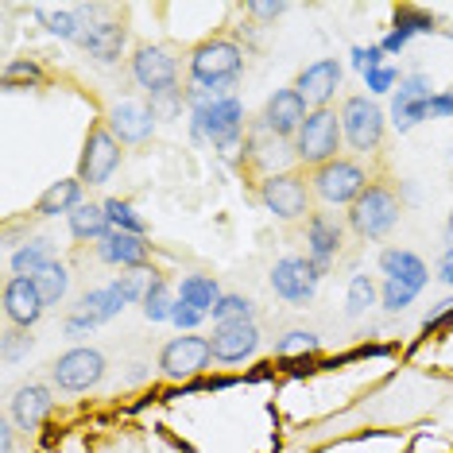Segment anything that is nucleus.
<instances>
[{
  "label": "nucleus",
  "instance_id": "1",
  "mask_svg": "<svg viewBox=\"0 0 453 453\" xmlns=\"http://www.w3.org/2000/svg\"><path fill=\"white\" fill-rule=\"evenodd\" d=\"M244 70V50L229 35H210L190 47L187 55V78L190 86L218 89V94H233L236 78Z\"/></svg>",
  "mask_w": 453,
  "mask_h": 453
},
{
  "label": "nucleus",
  "instance_id": "2",
  "mask_svg": "<svg viewBox=\"0 0 453 453\" xmlns=\"http://www.w3.org/2000/svg\"><path fill=\"white\" fill-rule=\"evenodd\" d=\"M190 136L198 143H213V151H221L225 159H241L244 156V143H249L241 97L229 94V97L213 101L210 109L190 112Z\"/></svg>",
  "mask_w": 453,
  "mask_h": 453
},
{
  "label": "nucleus",
  "instance_id": "3",
  "mask_svg": "<svg viewBox=\"0 0 453 453\" xmlns=\"http://www.w3.org/2000/svg\"><path fill=\"white\" fill-rule=\"evenodd\" d=\"M399 213H403L399 187L391 179H372V187L345 210V225L360 241H384L399 225Z\"/></svg>",
  "mask_w": 453,
  "mask_h": 453
},
{
  "label": "nucleus",
  "instance_id": "4",
  "mask_svg": "<svg viewBox=\"0 0 453 453\" xmlns=\"http://www.w3.org/2000/svg\"><path fill=\"white\" fill-rule=\"evenodd\" d=\"M256 198L275 221L295 225L306 221L314 213V190H311V171L291 167L280 174H267V179L256 182Z\"/></svg>",
  "mask_w": 453,
  "mask_h": 453
},
{
  "label": "nucleus",
  "instance_id": "5",
  "mask_svg": "<svg viewBox=\"0 0 453 453\" xmlns=\"http://www.w3.org/2000/svg\"><path fill=\"white\" fill-rule=\"evenodd\" d=\"M372 179L376 174L357 156H337L311 171V190H314V202L334 205V210H349L360 194L372 187Z\"/></svg>",
  "mask_w": 453,
  "mask_h": 453
},
{
  "label": "nucleus",
  "instance_id": "6",
  "mask_svg": "<svg viewBox=\"0 0 453 453\" xmlns=\"http://www.w3.org/2000/svg\"><path fill=\"white\" fill-rule=\"evenodd\" d=\"M342 143H345V132H342V112L337 109H311V117L303 120L295 136V163L303 171H314L322 163L342 156Z\"/></svg>",
  "mask_w": 453,
  "mask_h": 453
},
{
  "label": "nucleus",
  "instance_id": "7",
  "mask_svg": "<svg viewBox=\"0 0 453 453\" xmlns=\"http://www.w3.org/2000/svg\"><path fill=\"white\" fill-rule=\"evenodd\" d=\"M342 132H345V143L349 151L360 159V156H376L384 148V136H388V112L380 109L376 97L368 94H353L342 101Z\"/></svg>",
  "mask_w": 453,
  "mask_h": 453
},
{
  "label": "nucleus",
  "instance_id": "8",
  "mask_svg": "<svg viewBox=\"0 0 453 453\" xmlns=\"http://www.w3.org/2000/svg\"><path fill=\"white\" fill-rule=\"evenodd\" d=\"M120 163H125V143L112 136L105 120H94L86 132V143H81V156H78L81 187H105Z\"/></svg>",
  "mask_w": 453,
  "mask_h": 453
},
{
  "label": "nucleus",
  "instance_id": "9",
  "mask_svg": "<svg viewBox=\"0 0 453 453\" xmlns=\"http://www.w3.org/2000/svg\"><path fill=\"white\" fill-rule=\"evenodd\" d=\"M105 372H109V360L101 349L74 345L50 365V384L58 391H70V395H81V391H94L105 380Z\"/></svg>",
  "mask_w": 453,
  "mask_h": 453
},
{
  "label": "nucleus",
  "instance_id": "10",
  "mask_svg": "<svg viewBox=\"0 0 453 453\" xmlns=\"http://www.w3.org/2000/svg\"><path fill=\"white\" fill-rule=\"evenodd\" d=\"M210 365H213V349H210V337L202 334H179L159 349V376L174 380V384H190Z\"/></svg>",
  "mask_w": 453,
  "mask_h": 453
},
{
  "label": "nucleus",
  "instance_id": "11",
  "mask_svg": "<svg viewBox=\"0 0 453 453\" xmlns=\"http://www.w3.org/2000/svg\"><path fill=\"white\" fill-rule=\"evenodd\" d=\"M345 236H349L345 218H334L326 210H314L303 221V244H306L303 256L318 267V275H329V267H334V260L345 249Z\"/></svg>",
  "mask_w": 453,
  "mask_h": 453
},
{
  "label": "nucleus",
  "instance_id": "12",
  "mask_svg": "<svg viewBox=\"0 0 453 453\" xmlns=\"http://www.w3.org/2000/svg\"><path fill=\"white\" fill-rule=\"evenodd\" d=\"M128 74L148 97L163 94V89L179 86V58H174V50L163 47V43H140L128 58Z\"/></svg>",
  "mask_w": 453,
  "mask_h": 453
},
{
  "label": "nucleus",
  "instance_id": "13",
  "mask_svg": "<svg viewBox=\"0 0 453 453\" xmlns=\"http://www.w3.org/2000/svg\"><path fill=\"white\" fill-rule=\"evenodd\" d=\"M306 117H311V105H306L303 94H298L295 86H287V89H275V94L264 101L256 125H260L264 132H272L275 140L295 143V136H298V128H303Z\"/></svg>",
  "mask_w": 453,
  "mask_h": 453
},
{
  "label": "nucleus",
  "instance_id": "14",
  "mask_svg": "<svg viewBox=\"0 0 453 453\" xmlns=\"http://www.w3.org/2000/svg\"><path fill=\"white\" fill-rule=\"evenodd\" d=\"M109 125V132L117 136L125 148H140V143H148L151 136H156V112H151L148 101H140V97H120V101H112L109 112L101 117Z\"/></svg>",
  "mask_w": 453,
  "mask_h": 453
},
{
  "label": "nucleus",
  "instance_id": "15",
  "mask_svg": "<svg viewBox=\"0 0 453 453\" xmlns=\"http://www.w3.org/2000/svg\"><path fill=\"white\" fill-rule=\"evenodd\" d=\"M438 89L430 86L426 74H403L395 86V94H391V125H395L399 132H411L415 125H422V120L430 117V101H434Z\"/></svg>",
  "mask_w": 453,
  "mask_h": 453
},
{
  "label": "nucleus",
  "instance_id": "16",
  "mask_svg": "<svg viewBox=\"0 0 453 453\" xmlns=\"http://www.w3.org/2000/svg\"><path fill=\"white\" fill-rule=\"evenodd\" d=\"M318 283H322V275H318V267L306 260V256H283V260H275L272 267V291L283 298V303L291 306H306L311 298L318 295Z\"/></svg>",
  "mask_w": 453,
  "mask_h": 453
},
{
  "label": "nucleus",
  "instance_id": "17",
  "mask_svg": "<svg viewBox=\"0 0 453 453\" xmlns=\"http://www.w3.org/2000/svg\"><path fill=\"white\" fill-rule=\"evenodd\" d=\"M260 342L264 334L256 322H221L210 334V349L218 365H244L249 357L260 353Z\"/></svg>",
  "mask_w": 453,
  "mask_h": 453
},
{
  "label": "nucleus",
  "instance_id": "18",
  "mask_svg": "<svg viewBox=\"0 0 453 453\" xmlns=\"http://www.w3.org/2000/svg\"><path fill=\"white\" fill-rule=\"evenodd\" d=\"M345 81V66L337 63V58H318L306 70H298L295 78V89L303 94V101L311 109H329L337 97V89H342Z\"/></svg>",
  "mask_w": 453,
  "mask_h": 453
},
{
  "label": "nucleus",
  "instance_id": "19",
  "mask_svg": "<svg viewBox=\"0 0 453 453\" xmlns=\"http://www.w3.org/2000/svg\"><path fill=\"white\" fill-rule=\"evenodd\" d=\"M50 411H55V391L47 384H19L12 391V399H8V422L16 430H24V434L43 426L50 418Z\"/></svg>",
  "mask_w": 453,
  "mask_h": 453
},
{
  "label": "nucleus",
  "instance_id": "20",
  "mask_svg": "<svg viewBox=\"0 0 453 453\" xmlns=\"http://www.w3.org/2000/svg\"><path fill=\"white\" fill-rule=\"evenodd\" d=\"M43 314H47V303H43V295H39L35 280L8 275L4 280V322L16 329H32Z\"/></svg>",
  "mask_w": 453,
  "mask_h": 453
},
{
  "label": "nucleus",
  "instance_id": "21",
  "mask_svg": "<svg viewBox=\"0 0 453 453\" xmlns=\"http://www.w3.org/2000/svg\"><path fill=\"white\" fill-rule=\"evenodd\" d=\"M94 252H97L101 264L120 267V272H148V264H151L148 236H132V233H117V229H112L101 244H94Z\"/></svg>",
  "mask_w": 453,
  "mask_h": 453
},
{
  "label": "nucleus",
  "instance_id": "22",
  "mask_svg": "<svg viewBox=\"0 0 453 453\" xmlns=\"http://www.w3.org/2000/svg\"><path fill=\"white\" fill-rule=\"evenodd\" d=\"M78 47L86 50L89 58H97V63H117L120 55H125L128 47V27L120 24V19H86V32H81Z\"/></svg>",
  "mask_w": 453,
  "mask_h": 453
},
{
  "label": "nucleus",
  "instance_id": "23",
  "mask_svg": "<svg viewBox=\"0 0 453 453\" xmlns=\"http://www.w3.org/2000/svg\"><path fill=\"white\" fill-rule=\"evenodd\" d=\"M376 264H380V275H384V280L407 283V287H415V291H422V287L430 283V267L411 249H384Z\"/></svg>",
  "mask_w": 453,
  "mask_h": 453
},
{
  "label": "nucleus",
  "instance_id": "24",
  "mask_svg": "<svg viewBox=\"0 0 453 453\" xmlns=\"http://www.w3.org/2000/svg\"><path fill=\"white\" fill-rule=\"evenodd\" d=\"M86 202V187H81V179L74 174V179H58V182H50V187L39 194V202H35V218H70V213L78 210V205Z\"/></svg>",
  "mask_w": 453,
  "mask_h": 453
},
{
  "label": "nucleus",
  "instance_id": "25",
  "mask_svg": "<svg viewBox=\"0 0 453 453\" xmlns=\"http://www.w3.org/2000/svg\"><path fill=\"white\" fill-rule=\"evenodd\" d=\"M55 264V241H47V236H32V241H24L19 249L8 256V275H19V280H35L43 267Z\"/></svg>",
  "mask_w": 453,
  "mask_h": 453
},
{
  "label": "nucleus",
  "instance_id": "26",
  "mask_svg": "<svg viewBox=\"0 0 453 453\" xmlns=\"http://www.w3.org/2000/svg\"><path fill=\"white\" fill-rule=\"evenodd\" d=\"M66 225H70V236H74L78 244H101L112 233L109 213H105L101 202H81L78 210L66 218Z\"/></svg>",
  "mask_w": 453,
  "mask_h": 453
},
{
  "label": "nucleus",
  "instance_id": "27",
  "mask_svg": "<svg viewBox=\"0 0 453 453\" xmlns=\"http://www.w3.org/2000/svg\"><path fill=\"white\" fill-rule=\"evenodd\" d=\"M35 19L66 43H78L81 32H86V8H35Z\"/></svg>",
  "mask_w": 453,
  "mask_h": 453
},
{
  "label": "nucleus",
  "instance_id": "28",
  "mask_svg": "<svg viewBox=\"0 0 453 453\" xmlns=\"http://www.w3.org/2000/svg\"><path fill=\"white\" fill-rule=\"evenodd\" d=\"M174 291H179V303H187V306H194V311H202V314H210L213 306H218V298L225 295L221 283L213 280V275H182Z\"/></svg>",
  "mask_w": 453,
  "mask_h": 453
},
{
  "label": "nucleus",
  "instance_id": "29",
  "mask_svg": "<svg viewBox=\"0 0 453 453\" xmlns=\"http://www.w3.org/2000/svg\"><path fill=\"white\" fill-rule=\"evenodd\" d=\"M174 306H179V291L163 280V275H151V283H148V295H143V303H140V311L143 318H148L151 326H159V322H171V314H174Z\"/></svg>",
  "mask_w": 453,
  "mask_h": 453
},
{
  "label": "nucleus",
  "instance_id": "30",
  "mask_svg": "<svg viewBox=\"0 0 453 453\" xmlns=\"http://www.w3.org/2000/svg\"><path fill=\"white\" fill-rule=\"evenodd\" d=\"M74 311H81V314H89L97 326H105V322H112L120 311H125V298H120L112 287L105 283V287H97V291H86L78 298V306Z\"/></svg>",
  "mask_w": 453,
  "mask_h": 453
},
{
  "label": "nucleus",
  "instance_id": "31",
  "mask_svg": "<svg viewBox=\"0 0 453 453\" xmlns=\"http://www.w3.org/2000/svg\"><path fill=\"white\" fill-rule=\"evenodd\" d=\"M256 303L249 295H241V291H225L221 298H218V306L210 311V318H213V326H221V322H256Z\"/></svg>",
  "mask_w": 453,
  "mask_h": 453
},
{
  "label": "nucleus",
  "instance_id": "32",
  "mask_svg": "<svg viewBox=\"0 0 453 453\" xmlns=\"http://www.w3.org/2000/svg\"><path fill=\"white\" fill-rule=\"evenodd\" d=\"M322 349V337L314 329H287L275 337V357L280 360H295V357H314Z\"/></svg>",
  "mask_w": 453,
  "mask_h": 453
},
{
  "label": "nucleus",
  "instance_id": "33",
  "mask_svg": "<svg viewBox=\"0 0 453 453\" xmlns=\"http://www.w3.org/2000/svg\"><path fill=\"white\" fill-rule=\"evenodd\" d=\"M380 303V283L372 275H353L349 280V291H345V314L349 318H360L368 314V306Z\"/></svg>",
  "mask_w": 453,
  "mask_h": 453
},
{
  "label": "nucleus",
  "instance_id": "34",
  "mask_svg": "<svg viewBox=\"0 0 453 453\" xmlns=\"http://www.w3.org/2000/svg\"><path fill=\"white\" fill-rule=\"evenodd\" d=\"M403 43H411L415 35H434L438 32V19L430 16V12H422V8H411V4H403L395 12V27H391Z\"/></svg>",
  "mask_w": 453,
  "mask_h": 453
},
{
  "label": "nucleus",
  "instance_id": "35",
  "mask_svg": "<svg viewBox=\"0 0 453 453\" xmlns=\"http://www.w3.org/2000/svg\"><path fill=\"white\" fill-rule=\"evenodd\" d=\"M35 287H39V295H43L47 306H58L70 291V267L63 260H55L50 267H43V272L35 275Z\"/></svg>",
  "mask_w": 453,
  "mask_h": 453
},
{
  "label": "nucleus",
  "instance_id": "36",
  "mask_svg": "<svg viewBox=\"0 0 453 453\" xmlns=\"http://www.w3.org/2000/svg\"><path fill=\"white\" fill-rule=\"evenodd\" d=\"M105 205V213H109V225L117 233H132V236H148V221L136 213V205L125 202V198H105L101 202Z\"/></svg>",
  "mask_w": 453,
  "mask_h": 453
},
{
  "label": "nucleus",
  "instance_id": "37",
  "mask_svg": "<svg viewBox=\"0 0 453 453\" xmlns=\"http://www.w3.org/2000/svg\"><path fill=\"white\" fill-rule=\"evenodd\" d=\"M422 291H415V287H407V283H395V280H380V306H384L388 314H399V311H407L411 303H415Z\"/></svg>",
  "mask_w": 453,
  "mask_h": 453
},
{
  "label": "nucleus",
  "instance_id": "38",
  "mask_svg": "<svg viewBox=\"0 0 453 453\" xmlns=\"http://www.w3.org/2000/svg\"><path fill=\"white\" fill-rule=\"evenodd\" d=\"M148 105L156 112V120H179L182 109H187V89L174 86V89H163V94H151Z\"/></svg>",
  "mask_w": 453,
  "mask_h": 453
},
{
  "label": "nucleus",
  "instance_id": "39",
  "mask_svg": "<svg viewBox=\"0 0 453 453\" xmlns=\"http://www.w3.org/2000/svg\"><path fill=\"white\" fill-rule=\"evenodd\" d=\"M148 283H151L148 272H125V275H117L109 287L125 298V306H136V303H143V295H148Z\"/></svg>",
  "mask_w": 453,
  "mask_h": 453
},
{
  "label": "nucleus",
  "instance_id": "40",
  "mask_svg": "<svg viewBox=\"0 0 453 453\" xmlns=\"http://www.w3.org/2000/svg\"><path fill=\"white\" fill-rule=\"evenodd\" d=\"M19 86H43V70L32 58H16L4 66V89H19Z\"/></svg>",
  "mask_w": 453,
  "mask_h": 453
},
{
  "label": "nucleus",
  "instance_id": "41",
  "mask_svg": "<svg viewBox=\"0 0 453 453\" xmlns=\"http://www.w3.org/2000/svg\"><path fill=\"white\" fill-rule=\"evenodd\" d=\"M32 329H16V326H8L4 329V337H0V353H4V365H16L19 357H27L32 353Z\"/></svg>",
  "mask_w": 453,
  "mask_h": 453
},
{
  "label": "nucleus",
  "instance_id": "42",
  "mask_svg": "<svg viewBox=\"0 0 453 453\" xmlns=\"http://www.w3.org/2000/svg\"><path fill=\"white\" fill-rule=\"evenodd\" d=\"M365 86H368V97H384V94H395V86H399V70H395V66H380V70H368V74H365Z\"/></svg>",
  "mask_w": 453,
  "mask_h": 453
},
{
  "label": "nucleus",
  "instance_id": "43",
  "mask_svg": "<svg viewBox=\"0 0 453 453\" xmlns=\"http://www.w3.org/2000/svg\"><path fill=\"white\" fill-rule=\"evenodd\" d=\"M349 58H353V66L360 70V74H368V70H380V66H388L384 63V47H380V43H368V47H353V50H349Z\"/></svg>",
  "mask_w": 453,
  "mask_h": 453
},
{
  "label": "nucleus",
  "instance_id": "44",
  "mask_svg": "<svg viewBox=\"0 0 453 453\" xmlns=\"http://www.w3.org/2000/svg\"><path fill=\"white\" fill-rule=\"evenodd\" d=\"M210 314H202V311H194V306H187V303H179L174 306V314H171V326L179 329V334H198V326L205 322Z\"/></svg>",
  "mask_w": 453,
  "mask_h": 453
},
{
  "label": "nucleus",
  "instance_id": "45",
  "mask_svg": "<svg viewBox=\"0 0 453 453\" xmlns=\"http://www.w3.org/2000/svg\"><path fill=\"white\" fill-rule=\"evenodd\" d=\"M441 326H453V298H441V303L430 311L426 318H422V329H441Z\"/></svg>",
  "mask_w": 453,
  "mask_h": 453
},
{
  "label": "nucleus",
  "instance_id": "46",
  "mask_svg": "<svg viewBox=\"0 0 453 453\" xmlns=\"http://www.w3.org/2000/svg\"><path fill=\"white\" fill-rule=\"evenodd\" d=\"M97 329V322L89 314H81V311H74V314H66V322H63V334L66 337H81V334H94Z\"/></svg>",
  "mask_w": 453,
  "mask_h": 453
},
{
  "label": "nucleus",
  "instance_id": "47",
  "mask_svg": "<svg viewBox=\"0 0 453 453\" xmlns=\"http://www.w3.org/2000/svg\"><path fill=\"white\" fill-rule=\"evenodd\" d=\"M430 117H438V120L453 117V94H449V89H438V94H434V101H430Z\"/></svg>",
  "mask_w": 453,
  "mask_h": 453
},
{
  "label": "nucleus",
  "instance_id": "48",
  "mask_svg": "<svg viewBox=\"0 0 453 453\" xmlns=\"http://www.w3.org/2000/svg\"><path fill=\"white\" fill-rule=\"evenodd\" d=\"M244 12L256 16V19H280V16L287 12V4H283V0H275V4H256V0H252V4L244 8Z\"/></svg>",
  "mask_w": 453,
  "mask_h": 453
},
{
  "label": "nucleus",
  "instance_id": "49",
  "mask_svg": "<svg viewBox=\"0 0 453 453\" xmlns=\"http://www.w3.org/2000/svg\"><path fill=\"white\" fill-rule=\"evenodd\" d=\"M438 280L446 283V287H453V249L441 252V260H438Z\"/></svg>",
  "mask_w": 453,
  "mask_h": 453
},
{
  "label": "nucleus",
  "instance_id": "50",
  "mask_svg": "<svg viewBox=\"0 0 453 453\" xmlns=\"http://www.w3.org/2000/svg\"><path fill=\"white\" fill-rule=\"evenodd\" d=\"M446 236H449V249H453V210H449V218H446Z\"/></svg>",
  "mask_w": 453,
  "mask_h": 453
},
{
  "label": "nucleus",
  "instance_id": "51",
  "mask_svg": "<svg viewBox=\"0 0 453 453\" xmlns=\"http://www.w3.org/2000/svg\"><path fill=\"white\" fill-rule=\"evenodd\" d=\"M446 39H453V27H446Z\"/></svg>",
  "mask_w": 453,
  "mask_h": 453
}]
</instances>
